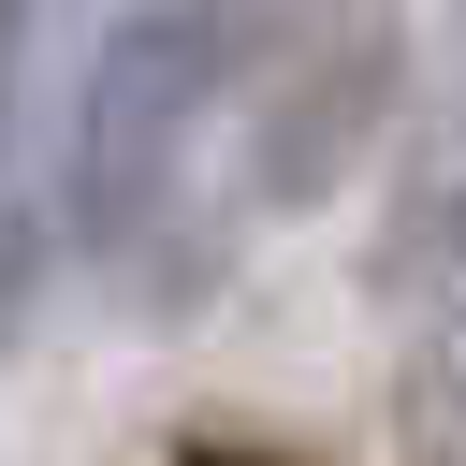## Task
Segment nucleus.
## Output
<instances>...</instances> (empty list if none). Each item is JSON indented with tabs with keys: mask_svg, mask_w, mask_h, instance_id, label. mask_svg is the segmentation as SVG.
Segmentation results:
<instances>
[{
	"mask_svg": "<svg viewBox=\"0 0 466 466\" xmlns=\"http://www.w3.org/2000/svg\"><path fill=\"white\" fill-rule=\"evenodd\" d=\"M393 116V15L146 0L73 116V233L146 291H204L248 218L320 204Z\"/></svg>",
	"mask_w": 466,
	"mask_h": 466,
	"instance_id": "nucleus-1",
	"label": "nucleus"
},
{
	"mask_svg": "<svg viewBox=\"0 0 466 466\" xmlns=\"http://www.w3.org/2000/svg\"><path fill=\"white\" fill-rule=\"evenodd\" d=\"M379 291L408 320V466H466V189H437L393 233Z\"/></svg>",
	"mask_w": 466,
	"mask_h": 466,
	"instance_id": "nucleus-2",
	"label": "nucleus"
},
{
	"mask_svg": "<svg viewBox=\"0 0 466 466\" xmlns=\"http://www.w3.org/2000/svg\"><path fill=\"white\" fill-rule=\"evenodd\" d=\"M29 15H44V0H0V131H15V58H29Z\"/></svg>",
	"mask_w": 466,
	"mask_h": 466,
	"instance_id": "nucleus-3",
	"label": "nucleus"
},
{
	"mask_svg": "<svg viewBox=\"0 0 466 466\" xmlns=\"http://www.w3.org/2000/svg\"><path fill=\"white\" fill-rule=\"evenodd\" d=\"M175 466H291V451H233V437H189Z\"/></svg>",
	"mask_w": 466,
	"mask_h": 466,
	"instance_id": "nucleus-4",
	"label": "nucleus"
}]
</instances>
